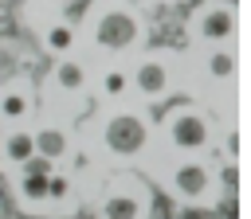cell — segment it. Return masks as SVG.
I'll return each mask as SVG.
<instances>
[{"label":"cell","instance_id":"cell-1","mask_svg":"<svg viewBox=\"0 0 251 219\" xmlns=\"http://www.w3.org/2000/svg\"><path fill=\"white\" fill-rule=\"evenodd\" d=\"M86 23H90V39L106 51H129L141 39V16L126 0H98Z\"/></svg>","mask_w":251,"mask_h":219},{"label":"cell","instance_id":"cell-2","mask_svg":"<svg viewBox=\"0 0 251 219\" xmlns=\"http://www.w3.org/2000/svg\"><path fill=\"white\" fill-rule=\"evenodd\" d=\"M165 133H169L173 149H180V153H200L212 145V125L196 106H176L165 121Z\"/></svg>","mask_w":251,"mask_h":219},{"label":"cell","instance_id":"cell-3","mask_svg":"<svg viewBox=\"0 0 251 219\" xmlns=\"http://www.w3.org/2000/svg\"><path fill=\"white\" fill-rule=\"evenodd\" d=\"M192 35L200 43H212V47H227L235 39V4L227 0H208L196 8L192 16Z\"/></svg>","mask_w":251,"mask_h":219},{"label":"cell","instance_id":"cell-4","mask_svg":"<svg viewBox=\"0 0 251 219\" xmlns=\"http://www.w3.org/2000/svg\"><path fill=\"white\" fill-rule=\"evenodd\" d=\"M51 172H55V160H47L39 153H31L20 164V172H16V199H20V207L39 211L47 203V180H51Z\"/></svg>","mask_w":251,"mask_h":219},{"label":"cell","instance_id":"cell-5","mask_svg":"<svg viewBox=\"0 0 251 219\" xmlns=\"http://www.w3.org/2000/svg\"><path fill=\"white\" fill-rule=\"evenodd\" d=\"M102 141H106V149H110L114 156H137L141 145L149 141V125H145L141 113H114V117L106 121Z\"/></svg>","mask_w":251,"mask_h":219},{"label":"cell","instance_id":"cell-6","mask_svg":"<svg viewBox=\"0 0 251 219\" xmlns=\"http://www.w3.org/2000/svg\"><path fill=\"white\" fill-rule=\"evenodd\" d=\"M129 86H137V94H141V98H149V102L165 98V94H169V86H173L169 63H165V59H157V55L141 59V63H137V70L129 74Z\"/></svg>","mask_w":251,"mask_h":219},{"label":"cell","instance_id":"cell-7","mask_svg":"<svg viewBox=\"0 0 251 219\" xmlns=\"http://www.w3.org/2000/svg\"><path fill=\"white\" fill-rule=\"evenodd\" d=\"M173 192L180 196V199H188V203H196V199H204L208 192H212V172H208V164L204 160H180L176 168H173Z\"/></svg>","mask_w":251,"mask_h":219},{"label":"cell","instance_id":"cell-8","mask_svg":"<svg viewBox=\"0 0 251 219\" xmlns=\"http://www.w3.org/2000/svg\"><path fill=\"white\" fill-rule=\"evenodd\" d=\"M141 207H145V196L133 184H118L102 199V219H141Z\"/></svg>","mask_w":251,"mask_h":219},{"label":"cell","instance_id":"cell-9","mask_svg":"<svg viewBox=\"0 0 251 219\" xmlns=\"http://www.w3.org/2000/svg\"><path fill=\"white\" fill-rule=\"evenodd\" d=\"M31 110H35V98L20 82L0 86V125H20L24 117H31Z\"/></svg>","mask_w":251,"mask_h":219},{"label":"cell","instance_id":"cell-10","mask_svg":"<svg viewBox=\"0 0 251 219\" xmlns=\"http://www.w3.org/2000/svg\"><path fill=\"white\" fill-rule=\"evenodd\" d=\"M31 153H35V133H31V129H8V133L0 137V160H4V164L20 168Z\"/></svg>","mask_w":251,"mask_h":219},{"label":"cell","instance_id":"cell-11","mask_svg":"<svg viewBox=\"0 0 251 219\" xmlns=\"http://www.w3.org/2000/svg\"><path fill=\"white\" fill-rule=\"evenodd\" d=\"M35 153L47 156V160H63V156L71 153V133L59 129V125H43V129H35Z\"/></svg>","mask_w":251,"mask_h":219},{"label":"cell","instance_id":"cell-12","mask_svg":"<svg viewBox=\"0 0 251 219\" xmlns=\"http://www.w3.org/2000/svg\"><path fill=\"white\" fill-rule=\"evenodd\" d=\"M51 82L59 86V90H67V94H78V90H86V66L78 63V59H59L55 66H51Z\"/></svg>","mask_w":251,"mask_h":219},{"label":"cell","instance_id":"cell-13","mask_svg":"<svg viewBox=\"0 0 251 219\" xmlns=\"http://www.w3.org/2000/svg\"><path fill=\"white\" fill-rule=\"evenodd\" d=\"M204 66H208V78H216V82H231L235 70H239V59H235L231 47H212L208 59H204Z\"/></svg>","mask_w":251,"mask_h":219},{"label":"cell","instance_id":"cell-14","mask_svg":"<svg viewBox=\"0 0 251 219\" xmlns=\"http://www.w3.org/2000/svg\"><path fill=\"white\" fill-rule=\"evenodd\" d=\"M43 47L51 51V55H71V47H75V27L71 23H63V20H51L47 27H43Z\"/></svg>","mask_w":251,"mask_h":219},{"label":"cell","instance_id":"cell-15","mask_svg":"<svg viewBox=\"0 0 251 219\" xmlns=\"http://www.w3.org/2000/svg\"><path fill=\"white\" fill-rule=\"evenodd\" d=\"M98 90H102V98H110V102L126 98V90H129V70H122V66H106L102 78H98Z\"/></svg>","mask_w":251,"mask_h":219},{"label":"cell","instance_id":"cell-16","mask_svg":"<svg viewBox=\"0 0 251 219\" xmlns=\"http://www.w3.org/2000/svg\"><path fill=\"white\" fill-rule=\"evenodd\" d=\"M71 199H75L71 176L67 172H51V180H47V203L43 207H71Z\"/></svg>","mask_w":251,"mask_h":219}]
</instances>
